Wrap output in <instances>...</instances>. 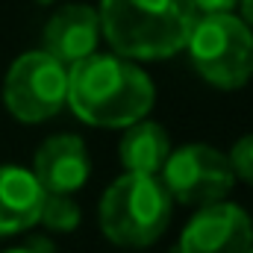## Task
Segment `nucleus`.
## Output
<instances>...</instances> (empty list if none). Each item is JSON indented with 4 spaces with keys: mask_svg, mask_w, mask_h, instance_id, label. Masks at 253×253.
<instances>
[{
    "mask_svg": "<svg viewBox=\"0 0 253 253\" xmlns=\"http://www.w3.org/2000/svg\"><path fill=\"white\" fill-rule=\"evenodd\" d=\"M91 174V159L85 150V141L80 135L59 132L50 135L39 150L33 162V177L44 194H62L71 197L74 191L85 186Z\"/></svg>",
    "mask_w": 253,
    "mask_h": 253,
    "instance_id": "8",
    "label": "nucleus"
},
{
    "mask_svg": "<svg viewBox=\"0 0 253 253\" xmlns=\"http://www.w3.org/2000/svg\"><path fill=\"white\" fill-rule=\"evenodd\" d=\"M153 100L150 77L115 53H91L68 68V106L91 126L126 129L147 118Z\"/></svg>",
    "mask_w": 253,
    "mask_h": 253,
    "instance_id": "1",
    "label": "nucleus"
},
{
    "mask_svg": "<svg viewBox=\"0 0 253 253\" xmlns=\"http://www.w3.org/2000/svg\"><path fill=\"white\" fill-rule=\"evenodd\" d=\"M253 221L251 215L224 200L206 209H197L180 236L177 253H251Z\"/></svg>",
    "mask_w": 253,
    "mask_h": 253,
    "instance_id": "7",
    "label": "nucleus"
},
{
    "mask_svg": "<svg viewBox=\"0 0 253 253\" xmlns=\"http://www.w3.org/2000/svg\"><path fill=\"white\" fill-rule=\"evenodd\" d=\"M68 103V68L44 50L21 53L3 80V106L24 124H42Z\"/></svg>",
    "mask_w": 253,
    "mask_h": 253,
    "instance_id": "5",
    "label": "nucleus"
},
{
    "mask_svg": "<svg viewBox=\"0 0 253 253\" xmlns=\"http://www.w3.org/2000/svg\"><path fill=\"white\" fill-rule=\"evenodd\" d=\"M6 253H30L27 248H15V251H6Z\"/></svg>",
    "mask_w": 253,
    "mask_h": 253,
    "instance_id": "17",
    "label": "nucleus"
},
{
    "mask_svg": "<svg viewBox=\"0 0 253 253\" xmlns=\"http://www.w3.org/2000/svg\"><path fill=\"white\" fill-rule=\"evenodd\" d=\"M251 253H253V248H251Z\"/></svg>",
    "mask_w": 253,
    "mask_h": 253,
    "instance_id": "19",
    "label": "nucleus"
},
{
    "mask_svg": "<svg viewBox=\"0 0 253 253\" xmlns=\"http://www.w3.org/2000/svg\"><path fill=\"white\" fill-rule=\"evenodd\" d=\"M171 206L159 177L121 174L100 200V230L118 248H147L168 230Z\"/></svg>",
    "mask_w": 253,
    "mask_h": 253,
    "instance_id": "3",
    "label": "nucleus"
},
{
    "mask_svg": "<svg viewBox=\"0 0 253 253\" xmlns=\"http://www.w3.org/2000/svg\"><path fill=\"white\" fill-rule=\"evenodd\" d=\"M39 221H42L47 230H56V233H71V230H77V227H80L83 212H80V206L74 203V197L47 194V197H44V206H42Z\"/></svg>",
    "mask_w": 253,
    "mask_h": 253,
    "instance_id": "12",
    "label": "nucleus"
},
{
    "mask_svg": "<svg viewBox=\"0 0 253 253\" xmlns=\"http://www.w3.org/2000/svg\"><path fill=\"white\" fill-rule=\"evenodd\" d=\"M239 6H242V12H245V24L253 27V0H242Z\"/></svg>",
    "mask_w": 253,
    "mask_h": 253,
    "instance_id": "16",
    "label": "nucleus"
},
{
    "mask_svg": "<svg viewBox=\"0 0 253 253\" xmlns=\"http://www.w3.org/2000/svg\"><path fill=\"white\" fill-rule=\"evenodd\" d=\"M100 44V18L97 9L85 3L62 6L44 27V53L62 68L88 59Z\"/></svg>",
    "mask_w": 253,
    "mask_h": 253,
    "instance_id": "9",
    "label": "nucleus"
},
{
    "mask_svg": "<svg viewBox=\"0 0 253 253\" xmlns=\"http://www.w3.org/2000/svg\"><path fill=\"white\" fill-rule=\"evenodd\" d=\"M36 3H42V6H47V3H53V0H36Z\"/></svg>",
    "mask_w": 253,
    "mask_h": 253,
    "instance_id": "18",
    "label": "nucleus"
},
{
    "mask_svg": "<svg viewBox=\"0 0 253 253\" xmlns=\"http://www.w3.org/2000/svg\"><path fill=\"white\" fill-rule=\"evenodd\" d=\"M30 253H56V248H53V242L47 239V236H33L27 245H24Z\"/></svg>",
    "mask_w": 253,
    "mask_h": 253,
    "instance_id": "15",
    "label": "nucleus"
},
{
    "mask_svg": "<svg viewBox=\"0 0 253 253\" xmlns=\"http://www.w3.org/2000/svg\"><path fill=\"white\" fill-rule=\"evenodd\" d=\"M168 156H171V141H168V132L162 129V124L144 118V121L124 129L118 159L126 168V174L156 177Z\"/></svg>",
    "mask_w": 253,
    "mask_h": 253,
    "instance_id": "11",
    "label": "nucleus"
},
{
    "mask_svg": "<svg viewBox=\"0 0 253 253\" xmlns=\"http://www.w3.org/2000/svg\"><path fill=\"white\" fill-rule=\"evenodd\" d=\"M44 191L36 183L33 171L18 165H0V239L18 236L39 224Z\"/></svg>",
    "mask_w": 253,
    "mask_h": 253,
    "instance_id": "10",
    "label": "nucleus"
},
{
    "mask_svg": "<svg viewBox=\"0 0 253 253\" xmlns=\"http://www.w3.org/2000/svg\"><path fill=\"white\" fill-rule=\"evenodd\" d=\"M242 0H191L194 12L200 18H218V15H233V9Z\"/></svg>",
    "mask_w": 253,
    "mask_h": 253,
    "instance_id": "14",
    "label": "nucleus"
},
{
    "mask_svg": "<svg viewBox=\"0 0 253 253\" xmlns=\"http://www.w3.org/2000/svg\"><path fill=\"white\" fill-rule=\"evenodd\" d=\"M100 36L126 62L180 53L197 24L191 0H100Z\"/></svg>",
    "mask_w": 253,
    "mask_h": 253,
    "instance_id": "2",
    "label": "nucleus"
},
{
    "mask_svg": "<svg viewBox=\"0 0 253 253\" xmlns=\"http://www.w3.org/2000/svg\"><path fill=\"white\" fill-rule=\"evenodd\" d=\"M197 74L224 91L248 85L253 77V33L236 15L197 18L186 42Z\"/></svg>",
    "mask_w": 253,
    "mask_h": 253,
    "instance_id": "4",
    "label": "nucleus"
},
{
    "mask_svg": "<svg viewBox=\"0 0 253 253\" xmlns=\"http://www.w3.org/2000/svg\"><path fill=\"white\" fill-rule=\"evenodd\" d=\"M227 159H230L233 177H239V180H245V183L253 186V132L233 144V150H230Z\"/></svg>",
    "mask_w": 253,
    "mask_h": 253,
    "instance_id": "13",
    "label": "nucleus"
},
{
    "mask_svg": "<svg viewBox=\"0 0 253 253\" xmlns=\"http://www.w3.org/2000/svg\"><path fill=\"white\" fill-rule=\"evenodd\" d=\"M159 183L171 200L206 209L227 200L236 177L230 159L212 144H183L171 150V156L165 159L159 171Z\"/></svg>",
    "mask_w": 253,
    "mask_h": 253,
    "instance_id": "6",
    "label": "nucleus"
}]
</instances>
